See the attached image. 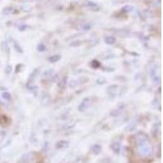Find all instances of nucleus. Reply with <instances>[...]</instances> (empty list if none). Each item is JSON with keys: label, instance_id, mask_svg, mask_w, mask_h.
<instances>
[{"label": "nucleus", "instance_id": "obj_7", "mask_svg": "<svg viewBox=\"0 0 163 163\" xmlns=\"http://www.w3.org/2000/svg\"><path fill=\"white\" fill-rule=\"evenodd\" d=\"M105 41L107 44L109 45H112V44H114L116 43V39L113 36H107L105 39Z\"/></svg>", "mask_w": 163, "mask_h": 163}, {"label": "nucleus", "instance_id": "obj_2", "mask_svg": "<svg viewBox=\"0 0 163 163\" xmlns=\"http://www.w3.org/2000/svg\"><path fill=\"white\" fill-rule=\"evenodd\" d=\"M130 141L132 142L133 145L137 147L139 144L149 141V136L145 134V133L140 132V133H138V134H134V135H132V137H131V139H130Z\"/></svg>", "mask_w": 163, "mask_h": 163}, {"label": "nucleus", "instance_id": "obj_1", "mask_svg": "<svg viewBox=\"0 0 163 163\" xmlns=\"http://www.w3.org/2000/svg\"><path fill=\"white\" fill-rule=\"evenodd\" d=\"M136 148H137V149H136L137 154L139 155L141 158H149V157L152 155V153H153V147H152L151 144H149V141L139 144Z\"/></svg>", "mask_w": 163, "mask_h": 163}, {"label": "nucleus", "instance_id": "obj_6", "mask_svg": "<svg viewBox=\"0 0 163 163\" xmlns=\"http://www.w3.org/2000/svg\"><path fill=\"white\" fill-rule=\"evenodd\" d=\"M91 150L93 153L97 155V154H99L101 152V146L99 145V144H95V145H93L91 147Z\"/></svg>", "mask_w": 163, "mask_h": 163}, {"label": "nucleus", "instance_id": "obj_4", "mask_svg": "<svg viewBox=\"0 0 163 163\" xmlns=\"http://www.w3.org/2000/svg\"><path fill=\"white\" fill-rule=\"evenodd\" d=\"M90 105H91V99L90 98H85L78 106V110L80 112H84L90 107Z\"/></svg>", "mask_w": 163, "mask_h": 163}, {"label": "nucleus", "instance_id": "obj_12", "mask_svg": "<svg viewBox=\"0 0 163 163\" xmlns=\"http://www.w3.org/2000/svg\"><path fill=\"white\" fill-rule=\"evenodd\" d=\"M47 47L43 44V43H40L39 46H38V51L39 52H44L46 50Z\"/></svg>", "mask_w": 163, "mask_h": 163}, {"label": "nucleus", "instance_id": "obj_10", "mask_svg": "<svg viewBox=\"0 0 163 163\" xmlns=\"http://www.w3.org/2000/svg\"><path fill=\"white\" fill-rule=\"evenodd\" d=\"M60 59V56H59V55H55V56H51V57L49 58L48 60H49V61L52 63H56L57 62L58 60Z\"/></svg>", "mask_w": 163, "mask_h": 163}, {"label": "nucleus", "instance_id": "obj_5", "mask_svg": "<svg viewBox=\"0 0 163 163\" xmlns=\"http://www.w3.org/2000/svg\"><path fill=\"white\" fill-rule=\"evenodd\" d=\"M111 149L113 150V152L116 154H118L120 153L121 150V144L117 142H114L110 145Z\"/></svg>", "mask_w": 163, "mask_h": 163}, {"label": "nucleus", "instance_id": "obj_11", "mask_svg": "<svg viewBox=\"0 0 163 163\" xmlns=\"http://www.w3.org/2000/svg\"><path fill=\"white\" fill-rule=\"evenodd\" d=\"M91 66L94 68V69H98V68L101 66V63L97 60H93L91 62Z\"/></svg>", "mask_w": 163, "mask_h": 163}, {"label": "nucleus", "instance_id": "obj_9", "mask_svg": "<svg viewBox=\"0 0 163 163\" xmlns=\"http://www.w3.org/2000/svg\"><path fill=\"white\" fill-rule=\"evenodd\" d=\"M68 145H69V143L66 142V141H65V140H61L56 144L58 149H62V148H65V147H68Z\"/></svg>", "mask_w": 163, "mask_h": 163}, {"label": "nucleus", "instance_id": "obj_8", "mask_svg": "<svg viewBox=\"0 0 163 163\" xmlns=\"http://www.w3.org/2000/svg\"><path fill=\"white\" fill-rule=\"evenodd\" d=\"M7 120H9V119L7 118V117H6V116H2V117H0V125H2L3 126H8L9 123H7Z\"/></svg>", "mask_w": 163, "mask_h": 163}, {"label": "nucleus", "instance_id": "obj_14", "mask_svg": "<svg viewBox=\"0 0 163 163\" xmlns=\"http://www.w3.org/2000/svg\"><path fill=\"white\" fill-rule=\"evenodd\" d=\"M14 45H15V48L18 51V52H22V50H21V48L20 47L19 45L17 44L16 42H14Z\"/></svg>", "mask_w": 163, "mask_h": 163}, {"label": "nucleus", "instance_id": "obj_13", "mask_svg": "<svg viewBox=\"0 0 163 163\" xmlns=\"http://www.w3.org/2000/svg\"><path fill=\"white\" fill-rule=\"evenodd\" d=\"M3 97L4 98L5 100H10L11 99V96H10L9 93H3Z\"/></svg>", "mask_w": 163, "mask_h": 163}, {"label": "nucleus", "instance_id": "obj_3", "mask_svg": "<svg viewBox=\"0 0 163 163\" xmlns=\"http://www.w3.org/2000/svg\"><path fill=\"white\" fill-rule=\"evenodd\" d=\"M123 88L122 86H117V85H113V86H109L108 88V92L111 96H117V95H121L122 93Z\"/></svg>", "mask_w": 163, "mask_h": 163}]
</instances>
